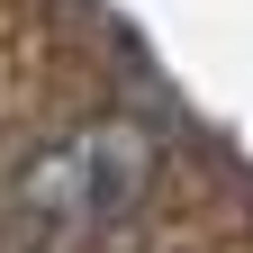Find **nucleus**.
Segmentation results:
<instances>
[{"instance_id":"nucleus-1","label":"nucleus","mask_w":253,"mask_h":253,"mask_svg":"<svg viewBox=\"0 0 253 253\" xmlns=\"http://www.w3.org/2000/svg\"><path fill=\"white\" fill-rule=\"evenodd\" d=\"M145 190H154V136L136 118H90L9 172L0 253H90L109 226L145 208Z\"/></svg>"}]
</instances>
